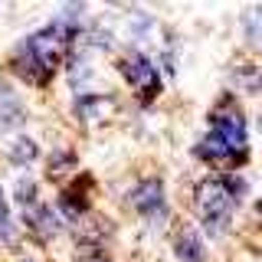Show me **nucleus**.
<instances>
[{"mask_svg":"<svg viewBox=\"0 0 262 262\" xmlns=\"http://www.w3.org/2000/svg\"><path fill=\"white\" fill-rule=\"evenodd\" d=\"M79 33V23H66L53 20L49 27L36 30L33 36H27L16 49V69L23 76H30L33 82H46L53 76V66L59 59V49L66 46V39H72Z\"/></svg>","mask_w":262,"mask_h":262,"instance_id":"1","label":"nucleus"},{"mask_svg":"<svg viewBox=\"0 0 262 262\" xmlns=\"http://www.w3.org/2000/svg\"><path fill=\"white\" fill-rule=\"evenodd\" d=\"M233 207H236V200H233V193L226 190L223 177L200 180V187H196V216L207 226V233L226 229L229 216H233Z\"/></svg>","mask_w":262,"mask_h":262,"instance_id":"2","label":"nucleus"},{"mask_svg":"<svg viewBox=\"0 0 262 262\" xmlns=\"http://www.w3.org/2000/svg\"><path fill=\"white\" fill-rule=\"evenodd\" d=\"M210 131L223 141L233 154H246V118L236 108H216L210 115Z\"/></svg>","mask_w":262,"mask_h":262,"instance_id":"3","label":"nucleus"},{"mask_svg":"<svg viewBox=\"0 0 262 262\" xmlns=\"http://www.w3.org/2000/svg\"><path fill=\"white\" fill-rule=\"evenodd\" d=\"M121 72H125L128 85H135L138 95H141L144 102H147L154 92H161V72H158V66L147 59L144 53H131L128 59L121 62Z\"/></svg>","mask_w":262,"mask_h":262,"instance_id":"4","label":"nucleus"},{"mask_svg":"<svg viewBox=\"0 0 262 262\" xmlns=\"http://www.w3.org/2000/svg\"><path fill=\"white\" fill-rule=\"evenodd\" d=\"M128 203L138 210V216L144 220H164V210H167V200H164V184L161 180H141L135 190L128 193Z\"/></svg>","mask_w":262,"mask_h":262,"instance_id":"5","label":"nucleus"},{"mask_svg":"<svg viewBox=\"0 0 262 262\" xmlns=\"http://www.w3.org/2000/svg\"><path fill=\"white\" fill-rule=\"evenodd\" d=\"M174 252H177V259H184V262H203L207 259V243H203V236L196 233V229H184L174 239Z\"/></svg>","mask_w":262,"mask_h":262,"instance_id":"6","label":"nucleus"},{"mask_svg":"<svg viewBox=\"0 0 262 262\" xmlns=\"http://www.w3.org/2000/svg\"><path fill=\"white\" fill-rule=\"evenodd\" d=\"M23 223H27L33 233H39L43 239H49V236H56V233L62 229L59 216H56V210H49V207H33L27 216H23Z\"/></svg>","mask_w":262,"mask_h":262,"instance_id":"7","label":"nucleus"},{"mask_svg":"<svg viewBox=\"0 0 262 262\" xmlns=\"http://www.w3.org/2000/svg\"><path fill=\"white\" fill-rule=\"evenodd\" d=\"M20 121H23L20 98H16V92H13L10 85L0 82V131H4V128H16Z\"/></svg>","mask_w":262,"mask_h":262,"instance_id":"8","label":"nucleus"},{"mask_svg":"<svg viewBox=\"0 0 262 262\" xmlns=\"http://www.w3.org/2000/svg\"><path fill=\"white\" fill-rule=\"evenodd\" d=\"M193 154H196L200 161H223V158H233V151H229V147L220 141L213 131H207V138H203V141H196Z\"/></svg>","mask_w":262,"mask_h":262,"instance_id":"9","label":"nucleus"},{"mask_svg":"<svg viewBox=\"0 0 262 262\" xmlns=\"http://www.w3.org/2000/svg\"><path fill=\"white\" fill-rule=\"evenodd\" d=\"M39 158V144L33 141V138H27V135H20L13 141V147H10V161L13 164H33Z\"/></svg>","mask_w":262,"mask_h":262,"instance_id":"10","label":"nucleus"},{"mask_svg":"<svg viewBox=\"0 0 262 262\" xmlns=\"http://www.w3.org/2000/svg\"><path fill=\"white\" fill-rule=\"evenodd\" d=\"M56 207L62 210V216H66V220H79L82 213L89 210V203H85V196H79L76 190H62V193H59V203H56Z\"/></svg>","mask_w":262,"mask_h":262,"instance_id":"11","label":"nucleus"},{"mask_svg":"<svg viewBox=\"0 0 262 262\" xmlns=\"http://www.w3.org/2000/svg\"><path fill=\"white\" fill-rule=\"evenodd\" d=\"M243 33L249 43H259L262 39V7H246L243 10Z\"/></svg>","mask_w":262,"mask_h":262,"instance_id":"12","label":"nucleus"},{"mask_svg":"<svg viewBox=\"0 0 262 262\" xmlns=\"http://www.w3.org/2000/svg\"><path fill=\"white\" fill-rule=\"evenodd\" d=\"M102 108H105V98L102 95H79L76 98V118H82V121L95 118Z\"/></svg>","mask_w":262,"mask_h":262,"instance_id":"13","label":"nucleus"},{"mask_svg":"<svg viewBox=\"0 0 262 262\" xmlns=\"http://www.w3.org/2000/svg\"><path fill=\"white\" fill-rule=\"evenodd\" d=\"M16 203L20 207H36V184L33 180H16Z\"/></svg>","mask_w":262,"mask_h":262,"instance_id":"14","label":"nucleus"},{"mask_svg":"<svg viewBox=\"0 0 262 262\" xmlns=\"http://www.w3.org/2000/svg\"><path fill=\"white\" fill-rule=\"evenodd\" d=\"M7 223H10V210H7V196L0 190V229H7Z\"/></svg>","mask_w":262,"mask_h":262,"instance_id":"15","label":"nucleus"},{"mask_svg":"<svg viewBox=\"0 0 262 262\" xmlns=\"http://www.w3.org/2000/svg\"><path fill=\"white\" fill-rule=\"evenodd\" d=\"M89 262H112V259H108V256H92Z\"/></svg>","mask_w":262,"mask_h":262,"instance_id":"16","label":"nucleus"},{"mask_svg":"<svg viewBox=\"0 0 262 262\" xmlns=\"http://www.w3.org/2000/svg\"><path fill=\"white\" fill-rule=\"evenodd\" d=\"M259 213H262V200H259Z\"/></svg>","mask_w":262,"mask_h":262,"instance_id":"17","label":"nucleus"},{"mask_svg":"<svg viewBox=\"0 0 262 262\" xmlns=\"http://www.w3.org/2000/svg\"><path fill=\"white\" fill-rule=\"evenodd\" d=\"M27 262H36V259H27Z\"/></svg>","mask_w":262,"mask_h":262,"instance_id":"18","label":"nucleus"},{"mask_svg":"<svg viewBox=\"0 0 262 262\" xmlns=\"http://www.w3.org/2000/svg\"><path fill=\"white\" fill-rule=\"evenodd\" d=\"M259 128H262V118H259Z\"/></svg>","mask_w":262,"mask_h":262,"instance_id":"19","label":"nucleus"}]
</instances>
